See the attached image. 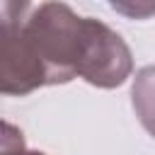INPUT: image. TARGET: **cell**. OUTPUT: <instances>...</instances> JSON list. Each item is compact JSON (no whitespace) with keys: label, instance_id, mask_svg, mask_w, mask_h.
I'll return each instance as SVG.
<instances>
[{"label":"cell","instance_id":"cell-3","mask_svg":"<svg viewBox=\"0 0 155 155\" xmlns=\"http://www.w3.org/2000/svg\"><path fill=\"white\" fill-rule=\"evenodd\" d=\"M111 10L128 19H150L155 17V0H107Z\"/></svg>","mask_w":155,"mask_h":155},{"label":"cell","instance_id":"cell-2","mask_svg":"<svg viewBox=\"0 0 155 155\" xmlns=\"http://www.w3.org/2000/svg\"><path fill=\"white\" fill-rule=\"evenodd\" d=\"M131 104L140 126L155 138V65H145L136 73L131 85Z\"/></svg>","mask_w":155,"mask_h":155},{"label":"cell","instance_id":"cell-1","mask_svg":"<svg viewBox=\"0 0 155 155\" xmlns=\"http://www.w3.org/2000/svg\"><path fill=\"white\" fill-rule=\"evenodd\" d=\"M17 31L44 68L48 85L82 78L94 87L114 90L133 73V53L121 34L99 19L80 17L61 0L39 5Z\"/></svg>","mask_w":155,"mask_h":155},{"label":"cell","instance_id":"cell-4","mask_svg":"<svg viewBox=\"0 0 155 155\" xmlns=\"http://www.w3.org/2000/svg\"><path fill=\"white\" fill-rule=\"evenodd\" d=\"M0 155H46V153H41V150H27L22 131L5 121L2 124V153Z\"/></svg>","mask_w":155,"mask_h":155},{"label":"cell","instance_id":"cell-5","mask_svg":"<svg viewBox=\"0 0 155 155\" xmlns=\"http://www.w3.org/2000/svg\"><path fill=\"white\" fill-rule=\"evenodd\" d=\"M29 0H2V29H17L29 19Z\"/></svg>","mask_w":155,"mask_h":155}]
</instances>
